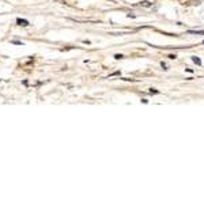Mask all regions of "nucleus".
Here are the masks:
<instances>
[{
    "label": "nucleus",
    "mask_w": 204,
    "mask_h": 204,
    "mask_svg": "<svg viewBox=\"0 0 204 204\" xmlns=\"http://www.w3.org/2000/svg\"><path fill=\"white\" fill-rule=\"evenodd\" d=\"M192 61L196 63L197 65H202V60H200V59H199L197 56H193V57H192Z\"/></svg>",
    "instance_id": "obj_1"
},
{
    "label": "nucleus",
    "mask_w": 204,
    "mask_h": 204,
    "mask_svg": "<svg viewBox=\"0 0 204 204\" xmlns=\"http://www.w3.org/2000/svg\"><path fill=\"white\" fill-rule=\"evenodd\" d=\"M188 33H191V34H204V31H196V30H189Z\"/></svg>",
    "instance_id": "obj_2"
},
{
    "label": "nucleus",
    "mask_w": 204,
    "mask_h": 204,
    "mask_svg": "<svg viewBox=\"0 0 204 204\" xmlns=\"http://www.w3.org/2000/svg\"><path fill=\"white\" fill-rule=\"evenodd\" d=\"M18 23H23V26H27V22H26V21H22V19H18Z\"/></svg>",
    "instance_id": "obj_3"
},
{
    "label": "nucleus",
    "mask_w": 204,
    "mask_h": 204,
    "mask_svg": "<svg viewBox=\"0 0 204 204\" xmlns=\"http://www.w3.org/2000/svg\"><path fill=\"white\" fill-rule=\"evenodd\" d=\"M150 93H151V94H153V93H154V94H158V90H155V88H151V90H150Z\"/></svg>",
    "instance_id": "obj_4"
},
{
    "label": "nucleus",
    "mask_w": 204,
    "mask_h": 204,
    "mask_svg": "<svg viewBox=\"0 0 204 204\" xmlns=\"http://www.w3.org/2000/svg\"><path fill=\"white\" fill-rule=\"evenodd\" d=\"M177 56H176V55H169V59H172V60H174V59H176Z\"/></svg>",
    "instance_id": "obj_5"
},
{
    "label": "nucleus",
    "mask_w": 204,
    "mask_h": 204,
    "mask_svg": "<svg viewBox=\"0 0 204 204\" xmlns=\"http://www.w3.org/2000/svg\"><path fill=\"white\" fill-rule=\"evenodd\" d=\"M203 44H204V41H203Z\"/></svg>",
    "instance_id": "obj_6"
}]
</instances>
